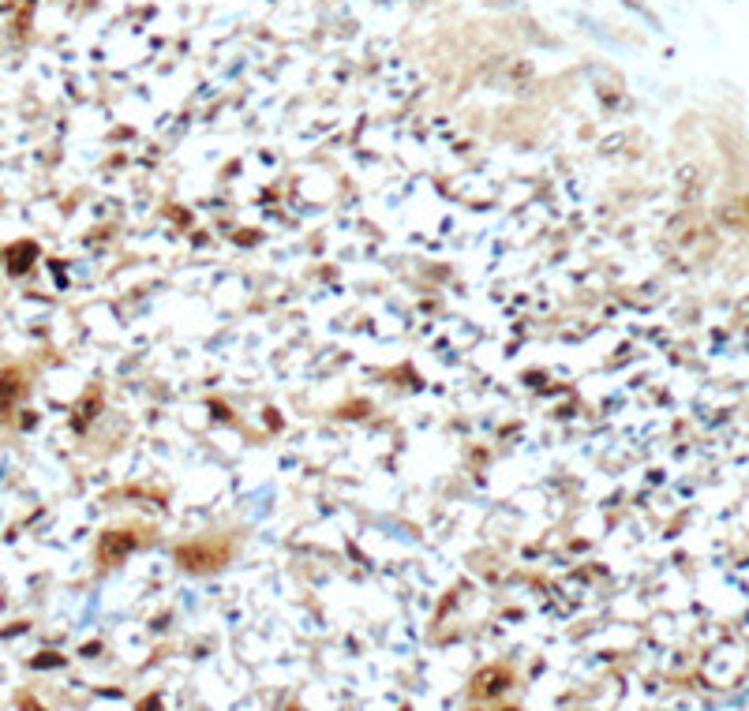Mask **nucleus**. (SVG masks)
Wrapping results in <instances>:
<instances>
[{
	"mask_svg": "<svg viewBox=\"0 0 749 711\" xmlns=\"http://www.w3.org/2000/svg\"><path fill=\"white\" fill-rule=\"evenodd\" d=\"M509 685V670H498V666H487V670L476 674V693L480 696H498Z\"/></svg>",
	"mask_w": 749,
	"mask_h": 711,
	"instance_id": "obj_1",
	"label": "nucleus"
},
{
	"mask_svg": "<svg viewBox=\"0 0 749 711\" xmlns=\"http://www.w3.org/2000/svg\"><path fill=\"white\" fill-rule=\"evenodd\" d=\"M30 258H34V247H30V244H19V247H12V273H23Z\"/></svg>",
	"mask_w": 749,
	"mask_h": 711,
	"instance_id": "obj_2",
	"label": "nucleus"
},
{
	"mask_svg": "<svg viewBox=\"0 0 749 711\" xmlns=\"http://www.w3.org/2000/svg\"><path fill=\"white\" fill-rule=\"evenodd\" d=\"M139 711H161V700L158 696H146L143 704H139Z\"/></svg>",
	"mask_w": 749,
	"mask_h": 711,
	"instance_id": "obj_3",
	"label": "nucleus"
},
{
	"mask_svg": "<svg viewBox=\"0 0 749 711\" xmlns=\"http://www.w3.org/2000/svg\"><path fill=\"white\" fill-rule=\"evenodd\" d=\"M34 666H60V655H41V659H34Z\"/></svg>",
	"mask_w": 749,
	"mask_h": 711,
	"instance_id": "obj_4",
	"label": "nucleus"
},
{
	"mask_svg": "<svg viewBox=\"0 0 749 711\" xmlns=\"http://www.w3.org/2000/svg\"><path fill=\"white\" fill-rule=\"evenodd\" d=\"M506 711H517V707H506Z\"/></svg>",
	"mask_w": 749,
	"mask_h": 711,
	"instance_id": "obj_5",
	"label": "nucleus"
}]
</instances>
